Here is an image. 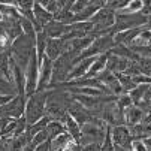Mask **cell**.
Masks as SVG:
<instances>
[{"mask_svg":"<svg viewBox=\"0 0 151 151\" xmlns=\"http://www.w3.org/2000/svg\"><path fill=\"white\" fill-rule=\"evenodd\" d=\"M42 6H44L50 14H52L54 17L64 8V5H66V2H63V0H44V2H40Z\"/></svg>","mask_w":151,"mask_h":151,"instance_id":"15","label":"cell"},{"mask_svg":"<svg viewBox=\"0 0 151 151\" xmlns=\"http://www.w3.org/2000/svg\"><path fill=\"white\" fill-rule=\"evenodd\" d=\"M70 30V26H64L57 19H52L44 27V33L48 36V39H61L64 35Z\"/></svg>","mask_w":151,"mask_h":151,"instance_id":"8","label":"cell"},{"mask_svg":"<svg viewBox=\"0 0 151 151\" xmlns=\"http://www.w3.org/2000/svg\"><path fill=\"white\" fill-rule=\"evenodd\" d=\"M106 6L118 14L129 6V0H109V2H106Z\"/></svg>","mask_w":151,"mask_h":151,"instance_id":"17","label":"cell"},{"mask_svg":"<svg viewBox=\"0 0 151 151\" xmlns=\"http://www.w3.org/2000/svg\"><path fill=\"white\" fill-rule=\"evenodd\" d=\"M117 78H118L121 87H123L124 94H129L133 88H136V84H135V81H133L132 76H129V75H126V73H120V75H117Z\"/></svg>","mask_w":151,"mask_h":151,"instance_id":"16","label":"cell"},{"mask_svg":"<svg viewBox=\"0 0 151 151\" xmlns=\"http://www.w3.org/2000/svg\"><path fill=\"white\" fill-rule=\"evenodd\" d=\"M147 117V112L142 111L139 106L133 105L132 108H129V109L124 112V120H126V126L127 127H133V126H138L141 124Z\"/></svg>","mask_w":151,"mask_h":151,"instance_id":"9","label":"cell"},{"mask_svg":"<svg viewBox=\"0 0 151 151\" xmlns=\"http://www.w3.org/2000/svg\"><path fill=\"white\" fill-rule=\"evenodd\" d=\"M115 151H132V150H126V148H121V147H115Z\"/></svg>","mask_w":151,"mask_h":151,"instance_id":"25","label":"cell"},{"mask_svg":"<svg viewBox=\"0 0 151 151\" xmlns=\"http://www.w3.org/2000/svg\"><path fill=\"white\" fill-rule=\"evenodd\" d=\"M47 133H48V136H50V141H52L54 138H57V136H60V135H63V133H66L68 130H66V126H64L61 121H51L48 126H47Z\"/></svg>","mask_w":151,"mask_h":151,"instance_id":"14","label":"cell"},{"mask_svg":"<svg viewBox=\"0 0 151 151\" xmlns=\"http://www.w3.org/2000/svg\"><path fill=\"white\" fill-rule=\"evenodd\" d=\"M26 103H27L26 96H21V94L15 96L12 100H9L6 105H3L2 108H0V117L12 118V120H18L21 117H24Z\"/></svg>","mask_w":151,"mask_h":151,"instance_id":"3","label":"cell"},{"mask_svg":"<svg viewBox=\"0 0 151 151\" xmlns=\"http://www.w3.org/2000/svg\"><path fill=\"white\" fill-rule=\"evenodd\" d=\"M39 69H40V61L37 60L36 51L33 52L27 68H26V97H30L37 91V84H39Z\"/></svg>","mask_w":151,"mask_h":151,"instance_id":"2","label":"cell"},{"mask_svg":"<svg viewBox=\"0 0 151 151\" xmlns=\"http://www.w3.org/2000/svg\"><path fill=\"white\" fill-rule=\"evenodd\" d=\"M142 8H144L142 0H132V2H129V6L123 11V14H141Z\"/></svg>","mask_w":151,"mask_h":151,"instance_id":"19","label":"cell"},{"mask_svg":"<svg viewBox=\"0 0 151 151\" xmlns=\"http://www.w3.org/2000/svg\"><path fill=\"white\" fill-rule=\"evenodd\" d=\"M68 114L82 127L84 124H87V123H90V121H93L94 118H97V117H94L87 108H85L84 105H81L78 100H72V103L69 105V108H68Z\"/></svg>","mask_w":151,"mask_h":151,"instance_id":"5","label":"cell"},{"mask_svg":"<svg viewBox=\"0 0 151 151\" xmlns=\"http://www.w3.org/2000/svg\"><path fill=\"white\" fill-rule=\"evenodd\" d=\"M132 151H148L142 139H135L132 144Z\"/></svg>","mask_w":151,"mask_h":151,"instance_id":"22","label":"cell"},{"mask_svg":"<svg viewBox=\"0 0 151 151\" xmlns=\"http://www.w3.org/2000/svg\"><path fill=\"white\" fill-rule=\"evenodd\" d=\"M0 96H12V97L18 96L15 84L9 81L2 70H0Z\"/></svg>","mask_w":151,"mask_h":151,"instance_id":"12","label":"cell"},{"mask_svg":"<svg viewBox=\"0 0 151 151\" xmlns=\"http://www.w3.org/2000/svg\"><path fill=\"white\" fill-rule=\"evenodd\" d=\"M52 70H54V61L48 57H44L39 69V84L37 91H47L52 84Z\"/></svg>","mask_w":151,"mask_h":151,"instance_id":"4","label":"cell"},{"mask_svg":"<svg viewBox=\"0 0 151 151\" xmlns=\"http://www.w3.org/2000/svg\"><path fill=\"white\" fill-rule=\"evenodd\" d=\"M33 15H35V18H36V21H37V24H39V27H40L42 30H44V27H45L48 23H51V21L54 19V15L50 14L44 6H42L40 2H35Z\"/></svg>","mask_w":151,"mask_h":151,"instance_id":"11","label":"cell"},{"mask_svg":"<svg viewBox=\"0 0 151 151\" xmlns=\"http://www.w3.org/2000/svg\"><path fill=\"white\" fill-rule=\"evenodd\" d=\"M100 151H115V145H114V141H112V136H111V127L108 129L106 136L100 144Z\"/></svg>","mask_w":151,"mask_h":151,"instance_id":"18","label":"cell"},{"mask_svg":"<svg viewBox=\"0 0 151 151\" xmlns=\"http://www.w3.org/2000/svg\"><path fill=\"white\" fill-rule=\"evenodd\" d=\"M142 141H144V144H145L147 150H148V151H151V136H150V138H147V139H142Z\"/></svg>","mask_w":151,"mask_h":151,"instance_id":"24","label":"cell"},{"mask_svg":"<svg viewBox=\"0 0 151 151\" xmlns=\"http://www.w3.org/2000/svg\"><path fill=\"white\" fill-rule=\"evenodd\" d=\"M63 124L66 126V130H68V133L75 139V142H78L79 144V139H81V126L68 114L66 115V118H64V121H63Z\"/></svg>","mask_w":151,"mask_h":151,"instance_id":"13","label":"cell"},{"mask_svg":"<svg viewBox=\"0 0 151 151\" xmlns=\"http://www.w3.org/2000/svg\"><path fill=\"white\" fill-rule=\"evenodd\" d=\"M117 105H118V108H120L123 112H126L129 108L133 106V102H132V99H130V96H129V94H123V96H120L117 99Z\"/></svg>","mask_w":151,"mask_h":151,"instance_id":"20","label":"cell"},{"mask_svg":"<svg viewBox=\"0 0 151 151\" xmlns=\"http://www.w3.org/2000/svg\"><path fill=\"white\" fill-rule=\"evenodd\" d=\"M130 64V60L127 58H123L120 55H115V54H111L108 52V64H106V69L115 73V75H120V73H124Z\"/></svg>","mask_w":151,"mask_h":151,"instance_id":"7","label":"cell"},{"mask_svg":"<svg viewBox=\"0 0 151 151\" xmlns=\"http://www.w3.org/2000/svg\"><path fill=\"white\" fill-rule=\"evenodd\" d=\"M3 19H5V17H3V14H2V11H0V23H3Z\"/></svg>","mask_w":151,"mask_h":151,"instance_id":"26","label":"cell"},{"mask_svg":"<svg viewBox=\"0 0 151 151\" xmlns=\"http://www.w3.org/2000/svg\"><path fill=\"white\" fill-rule=\"evenodd\" d=\"M63 54H64V40H61V39H50L48 45H47V51H45V57H48L50 60L55 61Z\"/></svg>","mask_w":151,"mask_h":151,"instance_id":"10","label":"cell"},{"mask_svg":"<svg viewBox=\"0 0 151 151\" xmlns=\"http://www.w3.org/2000/svg\"><path fill=\"white\" fill-rule=\"evenodd\" d=\"M111 136L114 141L115 147H121L126 150H132V144H133V138L130 133V129L127 126H115L111 127Z\"/></svg>","mask_w":151,"mask_h":151,"instance_id":"6","label":"cell"},{"mask_svg":"<svg viewBox=\"0 0 151 151\" xmlns=\"http://www.w3.org/2000/svg\"><path fill=\"white\" fill-rule=\"evenodd\" d=\"M47 141H50V136H48L47 130H42V132H39V133L32 139V144H33L35 147H37V145L44 144V142H47Z\"/></svg>","mask_w":151,"mask_h":151,"instance_id":"21","label":"cell"},{"mask_svg":"<svg viewBox=\"0 0 151 151\" xmlns=\"http://www.w3.org/2000/svg\"><path fill=\"white\" fill-rule=\"evenodd\" d=\"M50 91H36L30 97H27L26 103V112L24 118L27 121V126H32L42 120L47 115V102H48Z\"/></svg>","mask_w":151,"mask_h":151,"instance_id":"1","label":"cell"},{"mask_svg":"<svg viewBox=\"0 0 151 151\" xmlns=\"http://www.w3.org/2000/svg\"><path fill=\"white\" fill-rule=\"evenodd\" d=\"M35 151H51V141H47L35 148Z\"/></svg>","mask_w":151,"mask_h":151,"instance_id":"23","label":"cell"}]
</instances>
